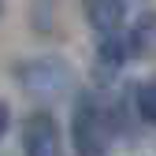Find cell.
<instances>
[{
    "mask_svg": "<svg viewBox=\"0 0 156 156\" xmlns=\"http://www.w3.org/2000/svg\"><path fill=\"white\" fill-rule=\"evenodd\" d=\"M8 126H11V112H8V104L0 101V138L8 134Z\"/></svg>",
    "mask_w": 156,
    "mask_h": 156,
    "instance_id": "52a82bcc",
    "label": "cell"
},
{
    "mask_svg": "<svg viewBox=\"0 0 156 156\" xmlns=\"http://www.w3.org/2000/svg\"><path fill=\"white\" fill-rule=\"evenodd\" d=\"M23 156H63V130L52 112H30L19 130Z\"/></svg>",
    "mask_w": 156,
    "mask_h": 156,
    "instance_id": "3957f363",
    "label": "cell"
},
{
    "mask_svg": "<svg viewBox=\"0 0 156 156\" xmlns=\"http://www.w3.org/2000/svg\"><path fill=\"white\" fill-rule=\"evenodd\" d=\"M0 11H4V0H0Z\"/></svg>",
    "mask_w": 156,
    "mask_h": 156,
    "instance_id": "ba28073f",
    "label": "cell"
},
{
    "mask_svg": "<svg viewBox=\"0 0 156 156\" xmlns=\"http://www.w3.org/2000/svg\"><path fill=\"white\" fill-rule=\"evenodd\" d=\"M134 108L149 126H156V78H149V82H141L134 89Z\"/></svg>",
    "mask_w": 156,
    "mask_h": 156,
    "instance_id": "8992f818",
    "label": "cell"
},
{
    "mask_svg": "<svg viewBox=\"0 0 156 156\" xmlns=\"http://www.w3.org/2000/svg\"><path fill=\"white\" fill-rule=\"evenodd\" d=\"M115 138V115L97 101L93 93H82L71 112V145L78 156H104Z\"/></svg>",
    "mask_w": 156,
    "mask_h": 156,
    "instance_id": "6da1fadb",
    "label": "cell"
},
{
    "mask_svg": "<svg viewBox=\"0 0 156 156\" xmlns=\"http://www.w3.org/2000/svg\"><path fill=\"white\" fill-rule=\"evenodd\" d=\"M126 11H130V0H82V15L86 23L108 37V34H119L126 23Z\"/></svg>",
    "mask_w": 156,
    "mask_h": 156,
    "instance_id": "277c9868",
    "label": "cell"
},
{
    "mask_svg": "<svg viewBox=\"0 0 156 156\" xmlns=\"http://www.w3.org/2000/svg\"><path fill=\"white\" fill-rule=\"evenodd\" d=\"M15 78L26 93L37 97H63L71 89V67L60 60V56H37V60H26L15 67Z\"/></svg>",
    "mask_w": 156,
    "mask_h": 156,
    "instance_id": "7a4b0ae2",
    "label": "cell"
},
{
    "mask_svg": "<svg viewBox=\"0 0 156 156\" xmlns=\"http://www.w3.org/2000/svg\"><path fill=\"white\" fill-rule=\"evenodd\" d=\"M130 56H138V37L123 34V30L101 37V45H97V60H101L104 67H123Z\"/></svg>",
    "mask_w": 156,
    "mask_h": 156,
    "instance_id": "5b68a950",
    "label": "cell"
}]
</instances>
